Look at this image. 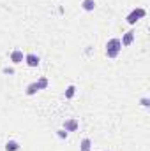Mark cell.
Here are the masks:
<instances>
[{
	"label": "cell",
	"mask_w": 150,
	"mask_h": 151,
	"mask_svg": "<svg viewBox=\"0 0 150 151\" xmlns=\"http://www.w3.org/2000/svg\"><path fill=\"white\" fill-rule=\"evenodd\" d=\"M122 51V44H120V39H110L106 42V56L108 58H117Z\"/></svg>",
	"instance_id": "cell-1"
},
{
	"label": "cell",
	"mask_w": 150,
	"mask_h": 151,
	"mask_svg": "<svg viewBox=\"0 0 150 151\" xmlns=\"http://www.w3.org/2000/svg\"><path fill=\"white\" fill-rule=\"evenodd\" d=\"M145 16H147V11H145L143 7H138V9H133V11L127 14V18H125V19H127V23H129V25H136V23H138L140 19H143Z\"/></svg>",
	"instance_id": "cell-2"
},
{
	"label": "cell",
	"mask_w": 150,
	"mask_h": 151,
	"mask_svg": "<svg viewBox=\"0 0 150 151\" xmlns=\"http://www.w3.org/2000/svg\"><path fill=\"white\" fill-rule=\"evenodd\" d=\"M25 63H27L28 67L36 69V67H39V63H41V58H39L36 53H27V55H25Z\"/></svg>",
	"instance_id": "cell-3"
},
{
	"label": "cell",
	"mask_w": 150,
	"mask_h": 151,
	"mask_svg": "<svg viewBox=\"0 0 150 151\" xmlns=\"http://www.w3.org/2000/svg\"><path fill=\"white\" fill-rule=\"evenodd\" d=\"M78 127H79V123H78L76 118H69V119L64 121V130H66V132H76Z\"/></svg>",
	"instance_id": "cell-4"
},
{
	"label": "cell",
	"mask_w": 150,
	"mask_h": 151,
	"mask_svg": "<svg viewBox=\"0 0 150 151\" xmlns=\"http://www.w3.org/2000/svg\"><path fill=\"white\" fill-rule=\"evenodd\" d=\"M23 60H25V55H23L21 49H12V51H11V62H12L14 65L21 63Z\"/></svg>",
	"instance_id": "cell-5"
},
{
	"label": "cell",
	"mask_w": 150,
	"mask_h": 151,
	"mask_svg": "<svg viewBox=\"0 0 150 151\" xmlns=\"http://www.w3.org/2000/svg\"><path fill=\"white\" fill-rule=\"evenodd\" d=\"M134 37H136V34H134L133 30H129V32L124 34V37H122V40H120V44H122V46H131V44L134 42Z\"/></svg>",
	"instance_id": "cell-6"
},
{
	"label": "cell",
	"mask_w": 150,
	"mask_h": 151,
	"mask_svg": "<svg viewBox=\"0 0 150 151\" xmlns=\"http://www.w3.org/2000/svg\"><path fill=\"white\" fill-rule=\"evenodd\" d=\"M81 7H83V11H87V12H92V11L95 9V0H83V2H81Z\"/></svg>",
	"instance_id": "cell-7"
},
{
	"label": "cell",
	"mask_w": 150,
	"mask_h": 151,
	"mask_svg": "<svg viewBox=\"0 0 150 151\" xmlns=\"http://www.w3.org/2000/svg\"><path fill=\"white\" fill-rule=\"evenodd\" d=\"M18 150H20V142L18 141L11 139V141L5 142V151H18Z\"/></svg>",
	"instance_id": "cell-8"
},
{
	"label": "cell",
	"mask_w": 150,
	"mask_h": 151,
	"mask_svg": "<svg viewBox=\"0 0 150 151\" xmlns=\"http://www.w3.org/2000/svg\"><path fill=\"white\" fill-rule=\"evenodd\" d=\"M39 91V86H37V83L34 81V83H30L28 86H27V90H25V93L28 95V97H32V95H36Z\"/></svg>",
	"instance_id": "cell-9"
},
{
	"label": "cell",
	"mask_w": 150,
	"mask_h": 151,
	"mask_svg": "<svg viewBox=\"0 0 150 151\" xmlns=\"http://www.w3.org/2000/svg\"><path fill=\"white\" fill-rule=\"evenodd\" d=\"M92 150V141L88 137H85L81 142H79V151H90Z\"/></svg>",
	"instance_id": "cell-10"
},
{
	"label": "cell",
	"mask_w": 150,
	"mask_h": 151,
	"mask_svg": "<svg viewBox=\"0 0 150 151\" xmlns=\"http://www.w3.org/2000/svg\"><path fill=\"white\" fill-rule=\"evenodd\" d=\"M36 83H37L39 90H46V88H48V84H50V81H48L46 77H39L37 81H36Z\"/></svg>",
	"instance_id": "cell-11"
},
{
	"label": "cell",
	"mask_w": 150,
	"mask_h": 151,
	"mask_svg": "<svg viewBox=\"0 0 150 151\" xmlns=\"http://www.w3.org/2000/svg\"><path fill=\"white\" fill-rule=\"evenodd\" d=\"M74 95H76V86L74 84H69L67 90H66V99H73Z\"/></svg>",
	"instance_id": "cell-12"
},
{
	"label": "cell",
	"mask_w": 150,
	"mask_h": 151,
	"mask_svg": "<svg viewBox=\"0 0 150 151\" xmlns=\"http://www.w3.org/2000/svg\"><path fill=\"white\" fill-rule=\"evenodd\" d=\"M57 135H58L60 139H67V132H66L64 128H60V130H57Z\"/></svg>",
	"instance_id": "cell-13"
},
{
	"label": "cell",
	"mask_w": 150,
	"mask_h": 151,
	"mask_svg": "<svg viewBox=\"0 0 150 151\" xmlns=\"http://www.w3.org/2000/svg\"><path fill=\"white\" fill-rule=\"evenodd\" d=\"M141 106H143V107H149V106H150V100L147 99V97H143V99H141Z\"/></svg>",
	"instance_id": "cell-14"
},
{
	"label": "cell",
	"mask_w": 150,
	"mask_h": 151,
	"mask_svg": "<svg viewBox=\"0 0 150 151\" xmlns=\"http://www.w3.org/2000/svg\"><path fill=\"white\" fill-rule=\"evenodd\" d=\"M4 72H5V74H12L14 70H12V69H4Z\"/></svg>",
	"instance_id": "cell-15"
},
{
	"label": "cell",
	"mask_w": 150,
	"mask_h": 151,
	"mask_svg": "<svg viewBox=\"0 0 150 151\" xmlns=\"http://www.w3.org/2000/svg\"><path fill=\"white\" fill-rule=\"evenodd\" d=\"M104 151H106V150H104Z\"/></svg>",
	"instance_id": "cell-16"
}]
</instances>
